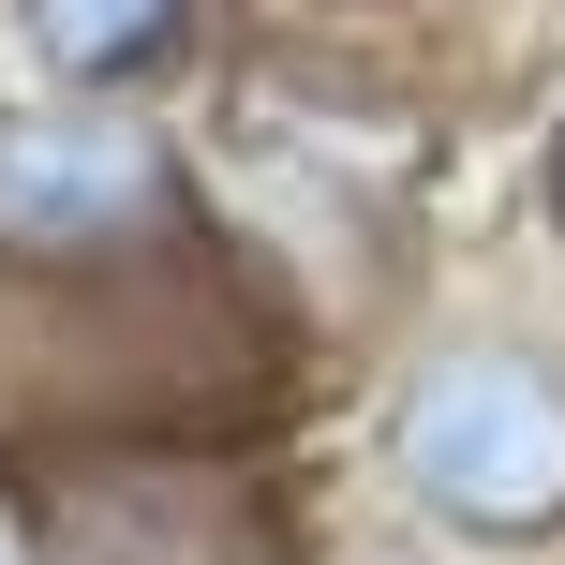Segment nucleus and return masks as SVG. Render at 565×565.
I'll use <instances>...</instances> for the list:
<instances>
[{
  "instance_id": "1",
  "label": "nucleus",
  "mask_w": 565,
  "mask_h": 565,
  "mask_svg": "<svg viewBox=\"0 0 565 565\" xmlns=\"http://www.w3.org/2000/svg\"><path fill=\"white\" fill-rule=\"evenodd\" d=\"M387 461L447 536H565V358L536 342H431L387 387Z\"/></svg>"
},
{
  "instance_id": "2",
  "label": "nucleus",
  "mask_w": 565,
  "mask_h": 565,
  "mask_svg": "<svg viewBox=\"0 0 565 565\" xmlns=\"http://www.w3.org/2000/svg\"><path fill=\"white\" fill-rule=\"evenodd\" d=\"M179 238V149L105 89L0 105V254L15 268H119Z\"/></svg>"
},
{
  "instance_id": "3",
  "label": "nucleus",
  "mask_w": 565,
  "mask_h": 565,
  "mask_svg": "<svg viewBox=\"0 0 565 565\" xmlns=\"http://www.w3.org/2000/svg\"><path fill=\"white\" fill-rule=\"evenodd\" d=\"M15 30H30V60L60 89H119L194 30V0H15Z\"/></svg>"
},
{
  "instance_id": "4",
  "label": "nucleus",
  "mask_w": 565,
  "mask_h": 565,
  "mask_svg": "<svg viewBox=\"0 0 565 565\" xmlns=\"http://www.w3.org/2000/svg\"><path fill=\"white\" fill-rule=\"evenodd\" d=\"M551 209H565V119H551Z\"/></svg>"
}]
</instances>
